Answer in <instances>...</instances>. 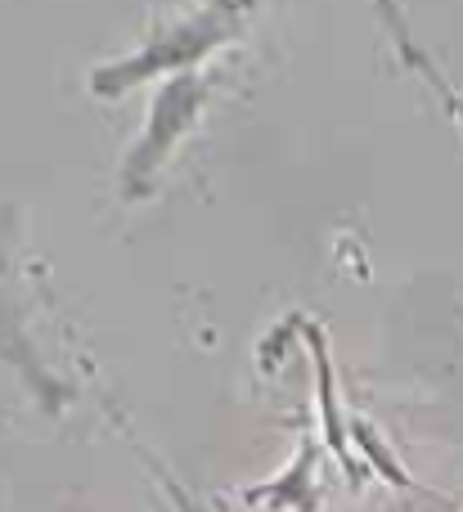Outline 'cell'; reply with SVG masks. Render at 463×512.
I'll list each match as a JSON object with an SVG mask.
<instances>
[{
  "label": "cell",
  "instance_id": "cell-2",
  "mask_svg": "<svg viewBox=\"0 0 463 512\" xmlns=\"http://www.w3.org/2000/svg\"><path fill=\"white\" fill-rule=\"evenodd\" d=\"M198 108H203V86H198V77H176L162 90L158 104H153V117H149V135H144V144L135 149L131 167H126V185L140 189L144 176L158 171V162L167 158L171 144L185 135V126L194 122Z\"/></svg>",
  "mask_w": 463,
  "mask_h": 512
},
{
  "label": "cell",
  "instance_id": "cell-1",
  "mask_svg": "<svg viewBox=\"0 0 463 512\" xmlns=\"http://www.w3.org/2000/svg\"><path fill=\"white\" fill-rule=\"evenodd\" d=\"M234 9L225 5H212L203 9L198 18H185V23H167V32L158 36V41L149 45V50H140L131 63H117V68H104L95 72V86L99 95H117L122 90V81H140V77H153L158 68H176V63H189V59H203L212 45H221L225 36L234 32Z\"/></svg>",
  "mask_w": 463,
  "mask_h": 512
},
{
  "label": "cell",
  "instance_id": "cell-4",
  "mask_svg": "<svg viewBox=\"0 0 463 512\" xmlns=\"http://www.w3.org/2000/svg\"><path fill=\"white\" fill-rule=\"evenodd\" d=\"M167 495L176 499V512H207L203 504H194V499H189L185 490H180V486H176V481H171V477H167Z\"/></svg>",
  "mask_w": 463,
  "mask_h": 512
},
{
  "label": "cell",
  "instance_id": "cell-3",
  "mask_svg": "<svg viewBox=\"0 0 463 512\" xmlns=\"http://www.w3.org/2000/svg\"><path fill=\"white\" fill-rule=\"evenodd\" d=\"M315 364H320V400H324V427H329V441L338 450V459L347 463V450H342V427L338 414H333V387H329V360H324V346H315Z\"/></svg>",
  "mask_w": 463,
  "mask_h": 512
}]
</instances>
